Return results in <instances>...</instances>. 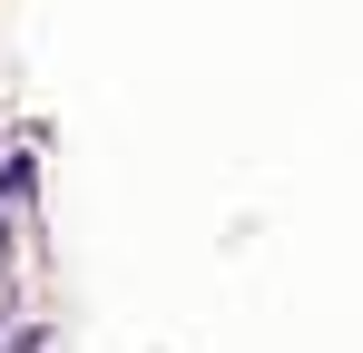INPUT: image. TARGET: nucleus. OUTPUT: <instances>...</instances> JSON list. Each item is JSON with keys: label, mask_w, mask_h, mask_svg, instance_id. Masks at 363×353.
<instances>
[{"label": "nucleus", "mask_w": 363, "mask_h": 353, "mask_svg": "<svg viewBox=\"0 0 363 353\" xmlns=\"http://www.w3.org/2000/svg\"><path fill=\"white\" fill-rule=\"evenodd\" d=\"M0 265H10V226H0Z\"/></svg>", "instance_id": "f03ea898"}, {"label": "nucleus", "mask_w": 363, "mask_h": 353, "mask_svg": "<svg viewBox=\"0 0 363 353\" xmlns=\"http://www.w3.org/2000/svg\"><path fill=\"white\" fill-rule=\"evenodd\" d=\"M30 186H40L30 157H0V206H30Z\"/></svg>", "instance_id": "f257e3e1"}]
</instances>
